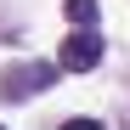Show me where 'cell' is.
Segmentation results:
<instances>
[{
	"instance_id": "obj_3",
	"label": "cell",
	"mask_w": 130,
	"mask_h": 130,
	"mask_svg": "<svg viewBox=\"0 0 130 130\" xmlns=\"http://www.w3.org/2000/svg\"><path fill=\"white\" fill-rule=\"evenodd\" d=\"M68 23L74 28H96V0H68Z\"/></svg>"
},
{
	"instance_id": "obj_5",
	"label": "cell",
	"mask_w": 130,
	"mask_h": 130,
	"mask_svg": "<svg viewBox=\"0 0 130 130\" xmlns=\"http://www.w3.org/2000/svg\"><path fill=\"white\" fill-rule=\"evenodd\" d=\"M0 130H6V124H0Z\"/></svg>"
},
{
	"instance_id": "obj_4",
	"label": "cell",
	"mask_w": 130,
	"mask_h": 130,
	"mask_svg": "<svg viewBox=\"0 0 130 130\" xmlns=\"http://www.w3.org/2000/svg\"><path fill=\"white\" fill-rule=\"evenodd\" d=\"M62 130H102V119H68Z\"/></svg>"
},
{
	"instance_id": "obj_1",
	"label": "cell",
	"mask_w": 130,
	"mask_h": 130,
	"mask_svg": "<svg viewBox=\"0 0 130 130\" xmlns=\"http://www.w3.org/2000/svg\"><path fill=\"white\" fill-rule=\"evenodd\" d=\"M57 68H68V74L102 68V34L96 28H74L68 40H62V51H57Z\"/></svg>"
},
{
	"instance_id": "obj_2",
	"label": "cell",
	"mask_w": 130,
	"mask_h": 130,
	"mask_svg": "<svg viewBox=\"0 0 130 130\" xmlns=\"http://www.w3.org/2000/svg\"><path fill=\"white\" fill-rule=\"evenodd\" d=\"M57 79V62H23V68L0 74V96H34L40 85Z\"/></svg>"
}]
</instances>
